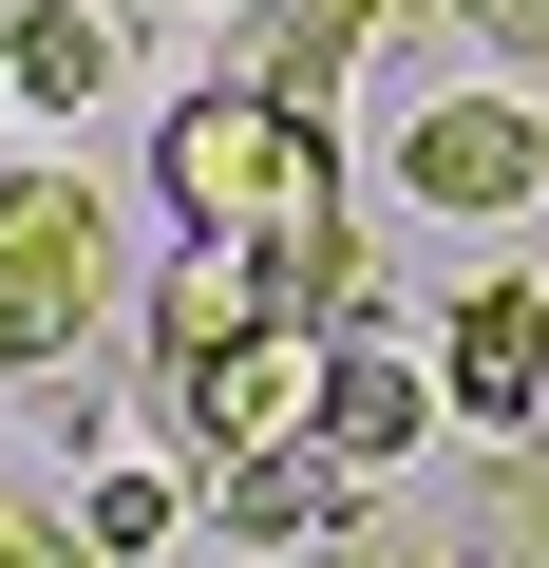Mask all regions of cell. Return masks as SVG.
<instances>
[{
  "label": "cell",
  "instance_id": "1",
  "mask_svg": "<svg viewBox=\"0 0 549 568\" xmlns=\"http://www.w3.org/2000/svg\"><path fill=\"white\" fill-rule=\"evenodd\" d=\"M152 190H171V227H246V246L342 227V114L265 95V77H209V95L152 114Z\"/></svg>",
  "mask_w": 549,
  "mask_h": 568
},
{
  "label": "cell",
  "instance_id": "2",
  "mask_svg": "<svg viewBox=\"0 0 549 568\" xmlns=\"http://www.w3.org/2000/svg\"><path fill=\"white\" fill-rule=\"evenodd\" d=\"M114 323V190L95 171H0V379H58Z\"/></svg>",
  "mask_w": 549,
  "mask_h": 568
},
{
  "label": "cell",
  "instance_id": "3",
  "mask_svg": "<svg viewBox=\"0 0 549 568\" xmlns=\"http://www.w3.org/2000/svg\"><path fill=\"white\" fill-rule=\"evenodd\" d=\"M398 209H436V227H511V209H549V95H417V133H398Z\"/></svg>",
  "mask_w": 549,
  "mask_h": 568
},
{
  "label": "cell",
  "instance_id": "4",
  "mask_svg": "<svg viewBox=\"0 0 549 568\" xmlns=\"http://www.w3.org/2000/svg\"><path fill=\"white\" fill-rule=\"evenodd\" d=\"M323 379H342L323 323H246L227 361L171 379V417H190V455H323Z\"/></svg>",
  "mask_w": 549,
  "mask_h": 568
},
{
  "label": "cell",
  "instance_id": "5",
  "mask_svg": "<svg viewBox=\"0 0 549 568\" xmlns=\"http://www.w3.org/2000/svg\"><path fill=\"white\" fill-rule=\"evenodd\" d=\"M436 398H455V436H549V284L530 265L436 304Z\"/></svg>",
  "mask_w": 549,
  "mask_h": 568
},
{
  "label": "cell",
  "instance_id": "6",
  "mask_svg": "<svg viewBox=\"0 0 549 568\" xmlns=\"http://www.w3.org/2000/svg\"><path fill=\"white\" fill-rule=\"evenodd\" d=\"M436 436H455L436 361H398V323H360V342H342V379H323V455H342L360 493H398V474H417Z\"/></svg>",
  "mask_w": 549,
  "mask_h": 568
},
{
  "label": "cell",
  "instance_id": "7",
  "mask_svg": "<svg viewBox=\"0 0 549 568\" xmlns=\"http://www.w3.org/2000/svg\"><path fill=\"white\" fill-rule=\"evenodd\" d=\"M436 549H455V568H549V436H455Z\"/></svg>",
  "mask_w": 549,
  "mask_h": 568
},
{
  "label": "cell",
  "instance_id": "8",
  "mask_svg": "<svg viewBox=\"0 0 549 568\" xmlns=\"http://www.w3.org/2000/svg\"><path fill=\"white\" fill-rule=\"evenodd\" d=\"M246 323H285V304H265V246H246V227H190V246L152 265V379H190V361H227Z\"/></svg>",
  "mask_w": 549,
  "mask_h": 568
},
{
  "label": "cell",
  "instance_id": "9",
  "mask_svg": "<svg viewBox=\"0 0 549 568\" xmlns=\"http://www.w3.org/2000/svg\"><path fill=\"white\" fill-rule=\"evenodd\" d=\"M342 511H379L342 455H209V530H227V549H285V568H304Z\"/></svg>",
  "mask_w": 549,
  "mask_h": 568
},
{
  "label": "cell",
  "instance_id": "10",
  "mask_svg": "<svg viewBox=\"0 0 549 568\" xmlns=\"http://www.w3.org/2000/svg\"><path fill=\"white\" fill-rule=\"evenodd\" d=\"M114 77H133L114 0H20V20H0V95H20V114H95Z\"/></svg>",
  "mask_w": 549,
  "mask_h": 568
},
{
  "label": "cell",
  "instance_id": "11",
  "mask_svg": "<svg viewBox=\"0 0 549 568\" xmlns=\"http://www.w3.org/2000/svg\"><path fill=\"white\" fill-rule=\"evenodd\" d=\"M379 39H398L379 0H265V20H246V58H227V77H265V95H304V114H342V77H360Z\"/></svg>",
  "mask_w": 549,
  "mask_h": 568
},
{
  "label": "cell",
  "instance_id": "12",
  "mask_svg": "<svg viewBox=\"0 0 549 568\" xmlns=\"http://www.w3.org/2000/svg\"><path fill=\"white\" fill-rule=\"evenodd\" d=\"M171 530H190V511H171V474H133V455H95V474H77V549H95V568H152Z\"/></svg>",
  "mask_w": 549,
  "mask_h": 568
},
{
  "label": "cell",
  "instance_id": "13",
  "mask_svg": "<svg viewBox=\"0 0 549 568\" xmlns=\"http://www.w3.org/2000/svg\"><path fill=\"white\" fill-rule=\"evenodd\" d=\"M304 568H455V549H436V530H379V511H342V530H323Z\"/></svg>",
  "mask_w": 549,
  "mask_h": 568
},
{
  "label": "cell",
  "instance_id": "14",
  "mask_svg": "<svg viewBox=\"0 0 549 568\" xmlns=\"http://www.w3.org/2000/svg\"><path fill=\"white\" fill-rule=\"evenodd\" d=\"M455 20H474V39L511 58V77H549V0H455Z\"/></svg>",
  "mask_w": 549,
  "mask_h": 568
},
{
  "label": "cell",
  "instance_id": "15",
  "mask_svg": "<svg viewBox=\"0 0 549 568\" xmlns=\"http://www.w3.org/2000/svg\"><path fill=\"white\" fill-rule=\"evenodd\" d=\"M39 549H58V530H39V493H20V474H0V568H39Z\"/></svg>",
  "mask_w": 549,
  "mask_h": 568
},
{
  "label": "cell",
  "instance_id": "16",
  "mask_svg": "<svg viewBox=\"0 0 549 568\" xmlns=\"http://www.w3.org/2000/svg\"><path fill=\"white\" fill-rule=\"evenodd\" d=\"M114 20H133V39H152V20H209V0H114Z\"/></svg>",
  "mask_w": 549,
  "mask_h": 568
},
{
  "label": "cell",
  "instance_id": "17",
  "mask_svg": "<svg viewBox=\"0 0 549 568\" xmlns=\"http://www.w3.org/2000/svg\"><path fill=\"white\" fill-rule=\"evenodd\" d=\"M0 114H20V95H0Z\"/></svg>",
  "mask_w": 549,
  "mask_h": 568
}]
</instances>
